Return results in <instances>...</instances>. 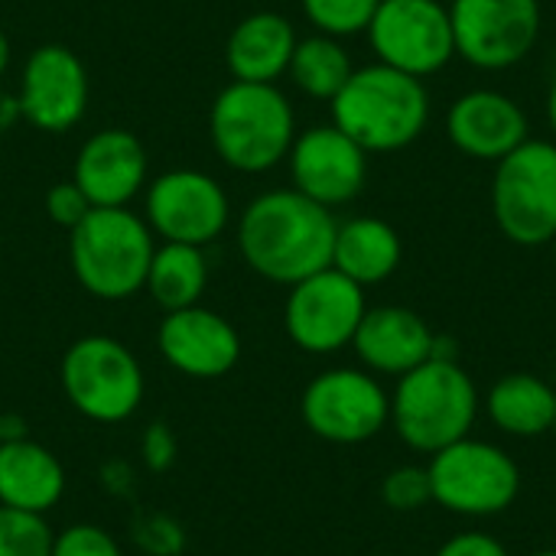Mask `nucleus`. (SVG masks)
I'll list each match as a JSON object with an SVG mask.
<instances>
[{
  "label": "nucleus",
  "mask_w": 556,
  "mask_h": 556,
  "mask_svg": "<svg viewBox=\"0 0 556 556\" xmlns=\"http://www.w3.org/2000/svg\"><path fill=\"white\" fill-rule=\"evenodd\" d=\"M446 137L459 153L498 163L528 140V114L515 98L492 88H476L453 101L446 114Z\"/></svg>",
  "instance_id": "a211bd4d"
},
{
  "label": "nucleus",
  "mask_w": 556,
  "mask_h": 556,
  "mask_svg": "<svg viewBox=\"0 0 556 556\" xmlns=\"http://www.w3.org/2000/svg\"><path fill=\"white\" fill-rule=\"evenodd\" d=\"M547 121H551V127H554L556 134V75L554 85H551V94H547Z\"/></svg>",
  "instance_id": "f704fd0d"
},
{
  "label": "nucleus",
  "mask_w": 556,
  "mask_h": 556,
  "mask_svg": "<svg viewBox=\"0 0 556 556\" xmlns=\"http://www.w3.org/2000/svg\"><path fill=\"white\" fill-rule=\"evenodd\" d=\"M52 541L46 515L0 505V556H52Z\"/></svg>",
  "instance_id": "bb28decb"
},
{
  "label": "nucleus",
  "mask_w": 556,
  "mask_h": 556,
  "mask_svg": "<svg viewBox=\"0 0 556 556\" xmlns=\"http://www.w3.org/2000/svg\"><path fill=\"white\" fill-rule=\"evenodd\" d=\"M147 225L163 241L212 244L231 218V205L218 179L202 169H169L147 186Z\"/></svg>",
  "instance_id": "ddd939ff"
},
{
  "label": "nucleus",
  "mask_w": 556,
  "mask_h": 556,
  "mask_svg": "<svg viewBox=\"0 0 556 556\" xmlns=\"http://www.w3.org/2000/svg\"><path fill=\"white\" fill-rule=\"evenodd\" d=\"M300 3L306 20L316 26V33L345 39V36L368 33L381 0H300Z\"/></svg>",
  "instance_id": "a878e982"
},
{
  "label": "nucleus",
  "mask_w": 556,
  "mask_h": 556,
  "mask_svg": "<svg viewBox=\"0 0 556 556\" xmlns=\"http://www.w3.org/2000/svg\"><path fill=\"white\" fill-rule=\"evenodd\" d=\"M91 208H94V205L88 202V195L78 189L75 179H62V182H55V186L46 192V215H49L55 225H62L65 231H72Z\"/></svg>",
  "instance_id": "c756f323"
},
{
  "label": "nucleus",
  "mask_w": 556,
  "mask_h": 556,
  "mask_svg": "<svg viewBox=\"0 0 556 556\" xmlns=\"http://www.w3.org/2000/svg\"><path fill=\"white\" fill-rule=\"evenodd\" d=\"M336 228L332 208L296 189H270L241 212L238 248L257 277L293 287L332 267Z\"/></svg>",
  "instance_id": "f257e3e1"
},
{
  "label": "nucleus",
  "mask_w": 556,
  "mask_h": 556,
  "mask_svg": "<svg viewBox=\"0 0 556 556\" xmlns=\"http://www.w3.org/2000/svg\"><path fill=\"white\" fill-rule=\"evenodd\" d=\"M62 391L94 424H121L143 401V371L134 352L111 336H85L62 355Z\"/></svg>",
  "instance_id": "6e6552de"
},
{
  "label": "nucleus",
  "mask_w": 556,
  "mask_h": 556,
  "mask_svg": "<svg viewBox=\"0 0 556 556\" xmlns=\"http://www.w3.org/2000/svg\"><path fill=\"white\" fill-rule=\"evenodd\" d=\"M0 443H3V414H0Z\"/></svg>",
  "instance_id": "e433bc0d"
},
{
  "label": "nucleus",
  "mask_w": 556,
  "mask_h": 556,
  "mask_svg": "<svg viewBox=\"0 0 556 556\" xmlns=\"http://www.w3.org/2000/svg\"><path fill=\"white\" fill-rule=\"evenodd\" d=\"M72 179L94 208H127L147 186V150L124 127L98 130L81 143Z\"/></svg>",
  "instance_id": "f3484780"
},
{
  "label": "nucleus",
  "mask_w": 556,
  "mask_h": 556,
  "mask_svg": "<svg viewBox=\"0 0 556 556\" xmlns=\"http://www.w3.org/2000/svg\"><path fill=\"white\" fill-rule=\"evenodd\" d=\"M528 556H556V547H551V551H538V554H528Z\"/></svg>",
  "instance_id": "c9c22d12"
},
{
  "label": "nucleus",
  "mask_w": 556,
  "mask_h": 556,
  "mask_svg": "<svg viewBox=\"0 0 556 556\" xmlns=\"http://www.w3.org/2000/svg\"><path fill=\"white\" fill-rule=\"evenodd\" d=\"M7 65H10V39H7L3 29H0V78H3Z\"/></svg>",
  "instance_id": "72a5a7b5"
},
{
  "label": "nucleus",
  "mask_w": 556,
  "mask_h": 556,
  "mask_svg": "<svg viewBox=\"0 0 556 556\" xmlns=\"http://www.w3.org/2000/svg\"><path fill=\"white\" fill-rule=\"evenodd\" d=\"M173 453H176V443H173V433L163 427V424H153L143 437V456H147V466L163 472L169 463H173Z\"/></svg>",
  "instance_id": "2f4dec72"
},
{
  "label": "nucleus",
  "mask_w": 556,
  "mask_h": 556,
  "mask_svg": "<svg viewBox=\"0 0 556 556\" xmlns=\"http://www.w3.org/2000/svg\"><path fill=\"white\" fill-rule=\"evenodd\" d=\"M153 231L130 208H91L68 231V264L85 293L127 300L143 290L153 261Z\"/></svg>",
  "instance_id": "39448f33"
},
{
  "label": "nucleus",
  "mask_w": 556,
  "mask_h": 556,
  "mask_svg": "<svg viewBox=\"0 0 556 556\" xmlns=\"http://www.w3.org/2000/svg\"><path fill=\"white\" fill-rule=\"evenodd\" d=\"M433 556H511L508 547L492 538V534H482V531H463V534H453L440 551Z\"/></svg>",
  "instance_id": "7c9ffc66"
},
{
  "label": "nucleus",
  "mask_w": 556,
  "mask_h": 556,
  "mask_svg": "<svg viewBox=\"0 0 556 556\" xmlns=\"http://www.w3.org/2000/svg\"><path fill=\"white\" fill-rule=\"evenodd\" d=\"M156 345L163 358L189 378H222L241 358L238 329L205 306L166 313L156 332Z\"/></svg>",
  "instance_id": "dca6fc26"
},
{
  "label": "nucleus",
  "mask_w": 556,
  "mask_h": 556,
  "mask_svg": "<svg viewBox=\"0 0 556 556\" xmlns=\"http://www.w3.org/2000/svg\"><path fill=\"white\" fill-rule=\"evenodd\" d=\"M293 49H296L293 23L274 10H257L231 29L225 42V65L235 75V81L277 85V78L287 75L290 68Z\"/></svg>",
  "instance_id": "aec40b11"
},
{
  "label": "nucleus",
  "mask_w": 556,
  "mask_h": 556,
  "mask_svg": "<svg viewBox=\"0 0 556 556\" xmlns=\"http://www.w3.org/2000/svg\"><path fill=\"white\" fill-rule=\"evenodd\" d=\"M492 427L511 440H538L554 430L556 391L551 381L531 371L502 375L485 394Z\"/></svg>",
  "instance_id": "4be33fe9"
},
{
  "label": "nucleus",
  "mask_w": 556,
  "mask_h": 556,
  "mask_svg": "<svg viewBox=\"0 0 556 556\" xmlns=\"http://www.w3.org/2000/svg\"><path fill=\"white\" fill-rule=\"evenodd\" d=\"M433 505L459 518H498L521 495V469L498 443L463 437L430 456Z\"/></svg>",
  "instance_id": "423d86ee"
},
{
  "label": "nucleus",
  "mask_w": 556,
  "mask_h": 556,
  "mask_svg": "<svg viewBox=\"0 0 556 556\" xmlns=\"http://www.w3.org/2000/svg\"><path fill=\"white\" fill-rule=\"evenodd\" d=\"M329 104L332 124L368 153H394L410 147L430 121V94L424 78L384 62L355 68Z\"/></svg>",
  "instance_id": "f03ea898"
},
{
  "label": "nucleus",
  "mask_w": 556,
  "mask_h": 556,
  "mask_svg": "<svg viewBox=\"0 0 556 556\" xmlns=\"http://www.w3.org/2000/svg\"><path fill=\"white\" fill-rule=\"evenodd\" d=\"M65 492V469L62 463L42 446L26 437H13L0 443V505L46 515L59 505Z\"/></svg>",
  "instance_id": "412c9836"
},
{
  "label": "nucleus",
  "mask_w": 556,
  "mask_h": 556,
  "mask_svg": "<svg viewBox=\"0 0 556 556\" xmlns=\"http://www.w3.org/2000/svg\"><path fill=\"white\" fill-rule=\"evenodd\" d=\"M492 215L498 231L521 244L541 248L556 238V143L525 140L495 163Z\"/></svg>",
  "instance_id": "0eeeda50"
},
{
  "label": "nucleus",
  "mask_w": 556,
  "mask_h": 556,
  "mask_svg": "<svg viewBox=\"0 0 556 556\" xmlns=\"http://www.w3.org/2000/svg\"><path fill=\"white\" fill-rule=\"evenodd\" d=\"M401 261H404V244L388 222L358 215L336 228L332 267L349 280H355L358 287L384 283L388 277L397 274Z\"/></svg>",
  "instance_id": "5701e85b"
},
{
  "label": "nucleus",
  "mask_w": 556,
  "mask_h": 556,
  "mask_svg": "<svg viewBox=\"0 0 556 556\" xmlns=\"http://www.w3.org/2000/svg\"><path fill=\"white\" fill-rule=\"evenodd\" d=\"M450 23L456 55L498 72L518 65L538 46L541 0H453Z\"/></svg>",
  "instance_id": "f8f14e48"
},
{
  "label": "nucleus",
  "mask_w": 556,
  "mask_h": 556,
  "mask_svg": "<svg viewBox=\"0 0 556 556\" xmlns=\"http://www.w3.org/2000/svg\"><path fill=\"white\" fill-rule=\"evenodd\" d=\"M23 121V111H20V98L7 88H0V134L13 130L16 124Z\"/></svg>",
  "instance_id": "473e14b6"
},
{
  "label": "nucleus",
  "mask_w": 556,
  "mask_h": 556,
  "mask_svg": "<svg viewBox=\"0 0 556 556\" xmlns=\"http://www.w3.org/2000/svg\"><path fill=\"white\" fill-rule=\"evenodd\" d=\"M479 407V388L459 362L427 358L397 378L391 424L407 450L433 456L450 443L472 437Z\"/></svg>",
  "instance_id": "7ed1b4c3"
},
{
  "label": "nucleus",
  "mask_w": 556,
  "mask_h": 556,
  "mask_svg": "<svg viewBox=\"0 0 556 556\" xmlns=\"http://www.w3.org/2000/svg\"><path fill=\"white\" fill-rule=\"evenodd\" d=\"M371 556H394V554H371Z\"/></svg>",
  "instance_id": "58836bf2"
},
{
  "label": "nucleus",
  "mask_w": 556,
  "mask_h": 556,
  "mask_svg": "<svg viewBox=\"0 0 556 556\" xmlns=\"http://www.w3.org/2000/svg\"><path fill=\"white\" fill-rule=\"evenodd\" d=\"M551 437H554V440H556V420H554V430H551Z\"/></svg>",
  "instance_id": "4c0bfd02"
},
{
  "label": "nucleus",
  "mask_w": 556,
  "mask_h": 556,
  "mask_svg": "<svg viewBox=\"0 0 556 556\" xmlns=\"http://www.w3.org/2000/svg\"><path fill=\"white\" fill-rule=\"evenodd\" d=\"M52 556H124L117 541L98 525H72L52 541Z\"/></svg>",
  "instance_id": "c85d7f7f"
},
{
  "label": "nucleus",
  "mask_w": 556,
  "mask_h": 556,
  "mask_svg": "<svg viewBox=\"0 0 556 556\" xmlns=\"http://www.w3.org/2000/svg\"><path fill=\"white\" fill-rule=\"evenodd\" d=\"M551 244H554V254H556V238H554V241H551Z\"/></svg>",
  "instance_id": "ea45409f"
},
{
  "label": "nucleus",
  "mask_w": 556,
  "mask_h": 556,
  "mask_svg": "<svg viewBox=\"0 0 556 556\" xmlns=\"http://www.w3.org/2000/svg\"><path fill=\"white\" fill-rule=\"evenodd\" d=\"M205 283H208V261L202 248L163 241L153 251L143 290L156 300V306H163L166 313H176L186 306H199Z\"/></svg>",
  "instance_id": "b1692460"
},
{
  "label": "nucleus",
  "mask_w": 556,
  "mask_h": 556,
  "mask_svg": "<svg viewBox=\"0 0 556 556\" xmlns=\"http://www.w3.org/2000/svg\"><path fill=\"white\" fill-rule=\"evenodd\" d=\"M437 332L430 323L407 306H375L365 313L352 349L365 371L401 378L433 355Z\"/></svg>",
  "instance_id": "6ab92c4d"
},
{
  "label": "nucleus",
  "mask_w": 556,
  "mask_h": 556,
  "mask_svg": "<svg viewBox=\"0 0 556 556\" xmlns=\"http://www.w3.org/2000/svg\"><path fill=\"white\" fill-rule=\"evenodd\" d=\"M300 414L313 437L339 446H358L391 424V394L378 375L365 368H329L306 384Z\"/></svg>",
  "instance_id": "1a4fd4ad"
},
{
  "label": "nucleus",
  "mask_w": 556,
  "mask_h": 556,
  "mask_svg": "<svg viewBox=\"0 0 556 556\" xmlns=\"http://www.w3.org/2000/svg\"><path fill=\"white\" fill-rule=\"evenodd\" d=\"M368 39L378 62L414 78L437 75L456 55L450 10L437 0H381Z\"/></svg>",
  "instance_id": "9b49d317"
},
{
  "label": "nucleus",
  "mask_w": 556,
  "mask_h": 556,
  "mask_svg": "<svg viewBox=\"0 0 556 556\" xmlns=\"http://www.w3.org/2000/svg\"><path fill=\"white\" fill-rule=\"evenodd\" d=\"M352 72H355V65H352V55L345 52V46L336 36H323V33L296 39L293 59L287 68L293 85L316 101H332L345 88Z\"/></svg>",
  "instance_id": "393cba45"
},
{
  "label": "nucleus",
  "mask_w": 556,
  "mask_h": 556,
  "mask_svg": "<svg viewBox=\"0 0 556 556\" xmlns=\"http://www.w3.org/2000/svg\"><path fill=\"white\" fill-rule=\"evenodd\" d=\"M365 313V287L336 267H326L290 287L283 326L296 349L309 355H336L352 345Z\"/></svg>",
  "instance_id": "9d476101"
},
{
  "label": "nucleus",
  "mask_w": 556,
  "mask_h": 556,
  "mask_svg": "<svg viewBox=\"0 0 556 556\" xmlns=\"http://www.w3.org/2000/svg\"><path fill=\"white\" fill-rule=\"evenodd\" d=\"M16 98L26 124L42 134H65L85 117L88 72L68 46L46 42L29 52Z\"/></svg>",
  "instance_id": "4468645a"
},
{
  "label": "nucleus",
  "mask_w": 556,
  "mask_h": 556,
  "mask_svg": "<svg viewBox=\"0 0 556 556\" xmlns=\"http://www.w3.org/2000/svg\"><path fill=\"white\" fill-rule=\"evenodd\" d=\"M212 147L238 173H267L290 156L296 117L287 94L267 81H231L208 111Z\"/></svg>",
  "instance_id": "20e7f679"
},
{
  "label": "nucleus",
  "mask_w": 556,
  "mask_h": 556,
  "mask_svg": "<svg viewBox=\"0 0 556 556\" xmlns=\"http://www.w3.org/2000/svg\"><path fill=\"white\" fill-rule=\"evenodd\" d=\"M381 498L391 511L401 515H414L427 508L433 502L427 466H397L394 472H388L381 482Z\"/></svg>",
  "instance_id": "cd10ccee"
},
{
  "label": "nucleus",
  "mask_w": 556,
  "mask_h": 556,
  "mask_svg": "<svg viewBox=\"0 0 556 556\" xmlns=\"http://www.w3.org/2000/svg\"><path fill=\"white\" fill-rule=\"evenodd\" d=\"M287 160L293 189L326 208L352 202L368 179V150H362L336 124H319L296 134Z\"/></svg>",
  "instance_id": "2eb2a0df"
}]
</instances>
